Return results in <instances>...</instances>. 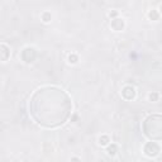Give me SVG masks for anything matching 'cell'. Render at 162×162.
<instances>
[{"mask_svg": "<svg viewBox=\"0 0 162 162\" xmlns=\"http://www.w3.org/2000/svg\"><path fill=\"white\" fill-rule=\"evenodd\" d=\"M144 134L153 141L162 140V115H152L144 120Z\"/></svg>", "mask_w": 162, "mask_h": 162, "instance_id": "obj_1", "label": "cell"}, {"mask_svg": "<svg viewBox=\"0 0 162 162\" xmlns=\"http://www.w3.org/2000/svg\"><path fill=\"white\" fill-rule=\"evenodd\" d=\"M144 153H146L148 157H154L160 153V146L156 142H148L144 147Z\"/></svg>", "mask_w": 162, "mask_h": 162, "instance_id": "obj_2", "label": "cell"}, {"mask_svg": "<svg viewBox=\"0 0 162 162\" xmlns=\"http://www.w3.org/2000/svg\"><path fill=\"white\" fill-rule=\"evenodd\" d=\"M122 95H123L124 99L132 100V99H134V96H136V91L132 86H125V88L123 89V91H122Z\"/></svg>", "mask_w": 162, "mask_h": 162, "instance_id": "obj_3", "label": "cell"}, {"mask_svg": "<svg viewBox=\"0 0 162 162\" xmlns=\"http://www.w3.org/2000/svg\"><path fill=\"white\" fill-rule=\"evenodd\" d=\"M112 28L114 31H122L124 28V22L123 19H114L112 22Z\"/></svg>", "mask_w": 162, "mask_h": 162, "instance_id": "obj_4", "label": "cell"}, {"mask_svg": "<svg viewBox=\"0 0 162 162\" xmlns=\"http://www.w3.org/2000/svg\"><path fill=\"white\" fill-rule=\"evenodd\" d=\"M0 50H2V60L5 62L8 60V57L10 56V51L9 48L7 47V44L5 43H2V46H0Z\"/></svg>", "mask_w": 162, "mask_h": 162, "instance_id": "obj_5", "label": "cell"}, {"mask_svg": "<svg viewBox=\"0 0 162 162\" xmlns=\"http://www.w3.org/2000/svg\"><path fill=\"white\" fill-rule=\"evenodd\" d=\"M108 143H109V137L108 136L99 137V144H100V146H106Z\"/></svg>", "mask_w": 162, "mask_h": 162, "instance_id": "obj_6", "label": "cell"}, {"mask_svg": "<svg viewBox=\"0 0 162 162\" xmlns=\"http://www.w3.org/2000/svg\"><path fill=\"white\" fill-rule=\"evenodd\" d=\"M148 16H149V18H151L152 20H157V19H158V13H157L156 10H152V11H149Z\"/></svg>", "mask_w": 162, "mask_h": 162, "instance_id": "obj_7", "label": "cell"}, {"mask_svg": "<svg viewBox=\"0 0 162 162\" xmlns=\"http://www.w3.org/2000/svg\"><path fill=\"white\" fill-rule=\"evenodd\" d=\"M117 152V144H112V146L108 147V153L109 154H115Z\"/></svg>", "mask_w": 162, "mask_h": 162, "instance_id": "obj_8", "label": "cell"}, {"mask_svg": "<svg viewBox=\"0 0 162 162\" xmlns=\"http://www.w3.org/2000/svg\"><path fill=\"white\" fill-rule=\"evenodd\" d=\"M77 60H79V57L76 55H70V56H68V62H70V63H76Z\"/></svg>", "mask_w": 162, "mask_h": 162, "instance_id": "obj_9", "label": "cell"}, {"mask_svg": "<svg viewBox=\"0 0 162 162\" xmlns=\"http://www.w3.org/2000/svg\"><path fill=\"white\" fill-rule=\"evenodd\" d=\"M148 98H149V100H151V101H157V99H158V94H157V92H151Z\"/></svg>", "mask_w": 162, "mask_h": 162, "instance_id": "obj_10", "label": "cell"}, {"mask_svg": "<svg viewBox=\"0 0 162 162\" xmlns=\"http://www.w3.org/2000/svg\"><path fill=\"white\" fill-rule=\"evenodd\" d=\"M42 19H43V22H46V23L50 22V20H51V14H50V13H43V14H42Z\"/></svg>", "mask_w": 162, "mask_h": 162, "instance_id": "obj_11", "label": "cell"}, {"mask_svg": "<svg viewBox=\"0 0 162 162\" xmlns=\"http://www.w3.org/2000/svg\"><path fill=\"white\" fill-rule=\"evenodd\" d=\"M117 15H118L117 11H112V13L109 14V16H110V18H113V16H117Z\"/></svg>", "mask_w": 162, "mask_h": 162, "instance_id": "obj_12", "label": "cell"}, {"mask_svg": "<svg viewBox=\"0 0 162 162\" xmlns=\"http://www.w3.org/2000/svg\"><path fill=\"white\" fill-rule=\"evenodd\" d=\"M71 162H80V160H79L77 157H72V158H71Z\"/></svg>", "mask_w": 162, "mask_h": 162, "instance_id": "obj_13", "label": "cell"}, {"mask_svg": "<svg viewBox=\"0 0 162 162\" xmlns=\"http://www.w3.org/2000/svg\"><path fill=\"white\" fill-rule=\"evenodd\" d=\"M160 10H161V13H162V5H161V7H160Z\"/></svg>", "mask_w": 162, "mask_h": 162, "instance_id": "obj_14", "label": "cell"}]
</instances>
